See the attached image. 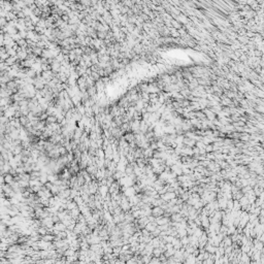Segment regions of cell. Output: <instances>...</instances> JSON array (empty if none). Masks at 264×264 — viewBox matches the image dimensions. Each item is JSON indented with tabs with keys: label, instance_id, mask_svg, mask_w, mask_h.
<instances>
[{
	"label": "cell",
	"instance_id": "9a60e30c",
	"mask_svg": "<svg viewBox=\"0 0 264 264\" xmlns=\"http://www.w3.org/2000/svg\"><path fill=\"white\" fill-rule=\"evenodd\" d=\"M192 123H197V121H196V120H193V121H192ZM196 126H197V127H200V125H199V124H197Z\"/></svg>",
	"mask_w": 264,
	"mask_h": 264
},
{
	"label": "cell",
	"instance_id": "277c9868",
	"mask_svg": "<svg viewBox=\"0 0 264 264\" xmlns=\"http://www.w3.org/2000/svg\"><path fill=\"white\" fill-rule=\"evenodd\" d=\"M26 74H27L28 77H31V79H36V71L34 70V69H32V68L28 69Z\"/></svg>",
	"mask_w": 264,
	"mask_h": 264
},
{
	"label": "cell",
	"instance_id": "3957f363",
	"mask_svg": "<svg viewBox=\"0 0 264 264\" xmlns=\"http://www.w3.org/2000/svg\"><path fill=\"white\" fill-rule=\"evenodd\" d=\"M87 92H88V94L90 95V97H94L95 95H97V88H96L95 86L91 87V88H89L87 90Z\"/></svg>",
	"mask_w": 264,
	"mask_h": 264
},
{
	"label": "cell",
	"instance_id": "6da1fadb",
	"mask_svg": "<svg viewBox=\"0 0 264 264\" xmlns=\"http://www.w3.org/2000/svg\"><path fill=\"white\" fill-rule=\"evenodd\" d=\"M51 66H52V71H53V72H54V73H59V72H60V69H61L62 65H61L60 62H58L56 59H54V62H53V64L51 65Z\"/></svg>",
	"mask_w": 264,
	"mask_h": 264
},
{
	"label": "cell",
	"instance_id": "8fae6325",
	"mask_svg": "<svg viewBox=\"0 0 264 264\" xmlns=\"http://www.w3.org/2000/svg\"><path fill=\"white\" fill-rule=\"evenodd\" d=\"M171 24L173 25V27H174L175 29H179V28L181 27V25H179V23L178 21H173V20H172V21H171Z\"/></svg>",
	"mask_w": 264,
	"mask_h": 264
},
{
	"label": "cell",
	"instance_id": "7a4b0ae2",
	"mask_svg": "<svg viewBox=\"0 0 264 264\" xmlns=\"http://www.w3.org/2000/svg\"><path fill=\"white\" fill-rule=\"evenodd\" d=\"M124 138H125V140L128 142V144H130V142L135 140V134L133 132H127L124 134Z\"/></svg>",
	"mask_w": 264,
	"mask_h": 264
},
{
	"label": "cell",
	"instance_id": "ba28073f",
	"mask_svg": "<svg viewBox=\"0 0 264 264\" xmlns=\"http://www.w3.org/2000/svg\"><path fill=\"white\" fill-rule=\"evenodd\" d=\"M45 24H46L45 20L41 18V19H40V21L38 22V24H37L36 26H38V27H40V28H42V29H45V28H46V27H45Z\"/></svg>",
	"mask_w": 264,
	"mask_h": 264
},
{
	"label": "cell",
	"instance_id": "4fadbf2b",
	"mask_svg": "<svg viewBox=\"0 0 264 264\" xmlns=\"http://www.w3.org/2000/svg\"><path fill=\"white\" fill-rule=\"evenodd\" d=\"M179 21L183 22V23H186V22H187V19L185 18V15H179Z\"/></svg>",
	"mask_w": 264,
	"mask_h": 264
},
{
	"label": "cell",
	"instance_id": "52a82bcc",
	"mask_svg": "<svg viewBox=\"0 0 264 264\" xmlns=\"http://www.w3.org/2000/svg\"><path fill=\"white\" fill-rule=\"evenodd\" d=\"M20 122H21V124H22V126L26 127V126L28 125V124L30 123V121H29V119H28V117L23 116V117H21V118H20Z\"/></svg>",
	"mask_w": 264,
	"mask_h": 264
},
{
	"label": "cell",
	"instance_id": "7c38bea8",
	"mask_svg": "<svg viewBox=\"0 0 264 264\" xmlns=\"http://www.w3.org/2000/svg\"><path fill=\"white\" fill-rule=\"evenodd\" d=\"M17 15H18V18H19V19H26V15H25V14H24L23 11H20Z\"/></svg>",
	"mask_w": 264,
	"mask_h": 264
},
{
	"label": "cell",
	"instance_id": "5bb4252c",
	"mask_svg": "<svg viewBox=\"0 0 264 264\" xmlns=\"http://www.w3.org/2000/svg\"><path fill=\"white\" fill-rule=\"evenodd\" d=\"M5 181H6V183H11V181H12L11 175H9V174L6 175V176H5Z\"/></svg>",
	"mask_w": 264,
	"mask_h": 264
},
{
	"label": "cell",
	"instance_id": "9c48e42d",
	"mask_svg": "<svg viewBox=\"0 0 264 264\" xmlns=\"http://www.w3.org/2000/svg\"><path fill=\"white\" fill-rule=\"evenodd\" d=\"M129 7H127V6H125V5H123L122 7H121L119 10H120V12H121V15H127V12L129 11Z\"/></svg>",
	"mask_w": 264,
	"mask_h": 264
},
{
	"label": "cell",
	"instance_id": "30bf717a",
	"mask_svg": "<svg viewBox=\"0 0 264 264\" xmlns=\"http://www.w3.org/2000/svg\"><path fill=\"white\" fill-rule=\"evenodd\" d=\"M64 57H65V56H64V55H63V54H62V53H61V54H59V55H58V56H57V57H56L55 59H56V60H57L58 62H60V63H62V62L64 61Z\"/></svg>",
	"mask_w": 264,
	"mask_h": 264
},
{
	"label": "cell",
	"instance_id": "8992f818",
	"mask_svg": "<svg viewBox=\"0 0 264 264\" xmlns=\"http://www.w3.org/2000/svg\"><path fill=\"white\" fill-rule=\"evenodd\" d=\"M46 124H54V123H58V120H57V117L56 116H49V118L46 119Z\"/></svg>",
	"mask_w": 264,
	"mask_h": 264
},
{
	"label": "cell",
	"instance_id": "5b68a950",
	"mask_svg": "<svg viewBox=\"0 0 264 264\" xmlns=\"http://www.w3.org/2000/svg\"><path fill=\"white\" fill-rule=\"evenodd\" d=\"M76 110H77V113L80 114L82 116H86V107L84 104H80L79 106H76Z\"/></svg>",
	"mask_w": 264,
	"mask_h": 264
}]
</instances>
